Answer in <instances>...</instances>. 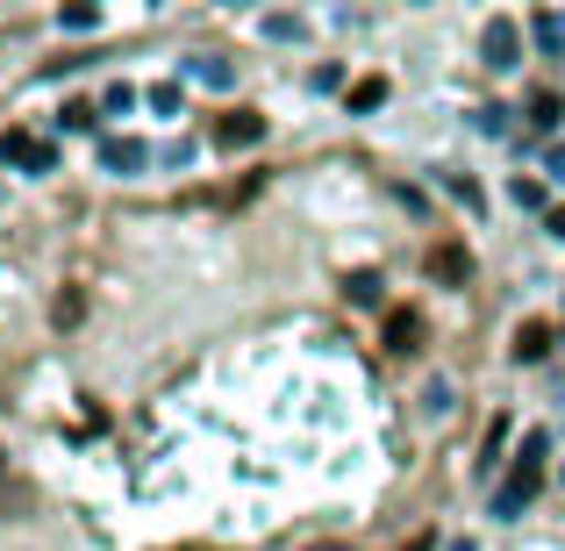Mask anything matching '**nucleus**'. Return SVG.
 Wrapping results in <instances>:
<instances>
[{"instance_id":"aec40b11","label":"nucleus","mask_w":565,"mask_h":551,"mask_svg":"<svg viewBox=\"0 0 565 551\" xmlns=\"http://www.w3.org/2000/svg\"><path fill=\"white\" fill-rule=\"evenodd\" d=\"M444 187H451V193H458V201H466V208H480V187H472L466 172H444Z\"/></svg>"},{"instance_id":"ddd939ff","label":"nucleus","mask_w":565,"mask_h":551,"mask_svg":"<svg viewBox=\"0 0 565 551\" xmlns=\"http://www.w3.org/2000/svg\"><path fill=\"white\" fill-rule=\"evenodd\" d=\"M530 129H558V94H552V86L530 94Z\"/></svg>"},{"instance_id":"f257e3e1","label":"nucleus","mask_w":565,"mask_h":551,"mask_svg":"<svg viewBox=\"0 0 565 551\" xmlns=\"http://www.w3.org/2000/svg\"><path fill=\"white\" fill-rule=\"evenodd\" d=\"M544 458H552V437H544V430H530V437H523V452H515L509 487L494 495V516H523L530 501H537V487H544Z\"/></svg>"},{"instance_id":"a878e982","label":"nucleus","mask_w":565,"mask_h":551,"mask_svg":"<svg viewBox=\"0 0 565 551\" xmlns=\"http://www.w3.org/2000/svg\"><path fill=\"white\" fill-rule=\"evenodd\" d=\"M451 551H472V538H458V544H451Z\"/></svg>"},{"instance_id":"4be33fe9","label":"nucleus","mask_w":565,"mask_h":551,"mask_svg":"<svg viewBox=\"0 0 565 551\" xmlns=\"http://www.w3.org/2000/svg\"><path fill=\"white\" fill-rule=\"evenodd\" d=\"M57 22H65V29H94V22H100V8H65Z\"/></svg>"},{"instance_id":"cd10ccee","label":"nucleus","mask_w":565,"mask_h":551,"mask_svg":"<svg viewBox=\"0 0 565 551\" xmlns=\"http://www.w3.org/2000/svg\"><path fill=\"white\" fill-rule=\"evenodd\" d=\"M180 551H201V544H180Z\"/></svg>"},{"instance_id":"bb28decb","label":"nucleus","mask_w":565,"mask_h":551,"mask_svg":"<svg viewBox=\"0 0 565 551\" xmlns=\"http://www.w3.org/2000/svg\"><path fill=\"white\" fill-rule=\"evenodd\" d=\"M316 551H344V544H316Z\"/></svg>"},{"instance_id":"20e7f679","label":"nucleus","mask_w":565,"mask_h":551,"mask_svg":"<svg viewBox=\"0 0 565 551\" xmlns=\"http://www.w3.org/2000/svg\"><path fill=\"white\" fill-rule=\"evenodd\" d=\"M423 273H429V279H444V287H466V279H472V251H466V244H451V236H444V244H429Z\"/></svg>"},{"instance_id":"39448f33","label":"nucleus","mask_w":565,"mask_h":551,"mask_svg":"<svg viewBox=\"0 0 565 551\" xmlns=\"http://www.w3.org/2000/svg\"><path fill=\"white\" fill-rule=\"evenodd\" d=\"M258 137H265V115H258V108L215 115V144H222V151H244V144H258Z\"/></svg>"},{"instance_id":"f8f14e48","label":"nucleus","mask_w":565,"mask_h":551,"mask_svg":"<svg viewBox=\"0 0 565 551\" xmlns=\"http://www.w3.org/2000/svg\"><path fill=\"white\" fill-rule=\"evenodd\" d=\"M186 72H193L201 86H230V80H236V65H222V57H186Z\"/></svg>"},{"instance_id":"4468645a","label":"nucleus","mask_w":565,"mask_h":551,"mask_svg":"<svg viewBox=\"0 0 565 551\" xmlns=\"http://www.w3.org/2000/svg\"><path fill=\"white\" fill-rule=\"evenodd\" d=\"M380 100H386V80H380V72H373V80H359V86H351V115H373Z\"/></svg>"},{"instance_id":"5701e85b","label":"nucleus","mask_w":565,"mask_h":551,"mask_svg":"<svg viewBox=\"0 0 565 551\" xmlns=\"http://www.w3.org/2000/svg\"><path fill=\"white\" fill-rule=\"evenodd\" d=\"M544 230H552V236H565V208H552V215H544Z\"/></svg>"},{"instance_id":"6e6552de","label":"nucleus","mask_w":565,"mask_h":551,"mask_svg":"<svg viewBox=\"0 0 565 551\" xmlns=\"http://www.w3.org/2000/svg\"><path fill=\"white\" fill-rule=\"evenodd\" d=\"M509 359H515V365H544V359H552V322H515Z\"/></svg>"},{"instance_id":"dca6fc26","label":"nucleus","mask_w":565,"mask_h":551,"mask_svg":"<svg viewBox=\"0 0 565 551\" xmlns=\"http://www.w3.org/2000/svg\"><path fill=\"white\" fill-rule=\"evenodd\" d=\"M501 444H509V415H494V423H487V458H480V473H494Z\"/></svg>"},{"instance_id":"393cba45","label":"nucleus","mask_w":565,"mask_h":551,"mask_svg":"<svg viewBox=\"0 0 565 551\" xmlns=\"http://www.w3.org/2000/svg\"><path fill=\"white\" fill-rule=\"evenodd\" d=\"M552 172H558V180H565V144H558V151H552Z\"/></svg>"},{"instance_id":"1a4fd4ad","label":"nucleus","mask_w":565,"mask_h":551,"mask_svg":"<svg viewBox=\"0 0 565 551\" xmlns=\"http://www.w3.org/2000/svg\"><path fill=\"white\" fill-rule=\"evenodd\" d=\"M386 351H394V359H415V351H423V316L386 308Z\"/></svg>"},{"instance_id":"9b49d317","label":"nucleus","mask_w":565,"mask_h":551,"mask_svg":"<svg viewBox=\"0 0 565 551\" xmlns=\"http://www.w3.org/2000/svg\"><path fill=\"white\" fill-rule=\"evenodd\" d=\"M344 294H351L359 308H380V301H386V279H380V273H351V279H344Z\"/></svg>"},{"instance_id":"f3484780","label":"nucleus","mask_w":565,"mask_h":551,"mask_svg":"<svg viewBox=\"0 0 565 551\" xmlns=\"http://www.w3.org/2000/svg\"><path fill=\"white\" fill-rule=\"evenodd\" d=\"M57 123H65V129H94L100 108H94V100H65V115H57Z\"/></svg>"},{"instance_id":"2eb2a0df","label":"nucleus","mask_w":565,"mask_h":551,"mask_svg":"<svg viewBox=\"0 0 565 551\" xmlns=\"http://www.w3.org/2000/svg\"><path fill=\"white\" fill-rule=\"evenodd\" d=\"M509 193H515V208H544V215H552V193H544L537 180H523V172H515V187H509Z\"/></svg>"},{"instance_id":"412c9836","label":"nucleus","mask_w":565,"mask_h":551,"mask_svg":"<svg viewBox=\"0 0 565 551\" xmlns=\"http://www.w3.org/2000/svg\"><path fill=\"white\" fill-rule=\"evenodd\" d=\"M151 108H166V115H180V86H172V80H166V86H151Z\"/></svg>"},{"instance_id":"0eeeda50","label":"nucleus","mask_w":565,"mask_h":551,"mask_svg":"<svg viewBox=\"0 0 565 551\" xmlns=\"http://www.w3.org/2000/svg\"><path fill=\"white\" fill-rule=\"evenodd\" d=\"M143 166H151L143 137H100V172H143Z\"/></svg>"},{"instance_id":"b1692460","label":"nucleus","mask_w":565,"mask_h":551,"mask_svg":"<svg viewBox=\"0 0 565 551\" xmlns=\"http://www.w3.org/2000/svg\"><path fill=\"white\" fill-rule=\"evenodd\" d=\"M401 551H437V538H429V530H423V538H408Z\"/></svg>"},{"instance_id":"6ab92c4d","label":"nucleus","mask_w":565,"mask_h":551,"mask_svg":"<svg viewBox=\"0 0 565 551\" xmlns=\"http://www.w3.org/2000/svg\"><path fill=\"white\" fill-rule=\"evenodd\" d=\"M129 108H137V86L115 80V86H108V115H129Z\"/></svg>"},{"instance_id":"9d476101","label":"nucleus","mask_w":565,"mask_h":551,"mask_svg":"<svg viewBox=\"0 0 565 551\" xmlns=\"http://www.w3.org/2000/svg\"><path fill=\"white\" fill-rule=\"evenodd\" d=\"M530 36H537V51H544V57H565V14L537 8V14H530Z\"/></svg>"},{"instance_id":"423d86ee","label":"nucleus","mask_w":565,"mask_h":551,"mask_svg":"<svg viewBox=\"0 0 565 551\" xmlns=\"http://www.w3.org/2000/svg\"><path fill=\"white\" fill-rule=\"evenodd\" d=\"M29 509H36V487H29L22 473L8 466V452H0V523H22Z\"/></svg>"},{"instance_id":"f03ea898","label":"nucleus","mask_w":565,"mask_h":551,"mask_svg":"<svg viewBox=\"0 0 565 551\" xmlns=\"http://www.w3.org/2000/svg\"><path fill=\"white\" fill-rule=\"evenodd\" d=\"M480 57H487V72H509L515 57H523V22H515V14H494V22L480 29Z\"/></svg>"},{"instance_id":"c85d7f7f","label":"nucleus","mask_w":565,"mask_h":551,"mask_svg":"<svg viewBox=\"0 0 565 551\" xmlns=\"http://www.w3.org/2000/svg\"><path fill=\"white\" fill-rule=\"evenodd\" d=\"M558 480H565V466H558Z\"/></svg>"},{"instance_id":"a211bd4d","label":"nucleus","mask_w":565,"mask_h":551,"mask_svg":"<svg viewBox=\"0 0 565 551\" xmlns=\"http://www.w3.org/2000/svg\"><path fill=\"white\" fill-rule=\"evenodd\" d=\"M79 316H86V301H79V294H57V308H51V322H57V330H72Z\"/></svg>"},{"instance_id":"7ed1b4c3","label":"nucleus","mask_w":565,"mask_h":551,"mask_svg":"<svg viewBox=\"0 0 565 551\" xmlns=\"http://www.w3.org/2000/svg\"><path fill=\"white\" fill-rule=\"evenodd\" d=\"M0 166H22V172H51L57 166V151L43 137H29V129H8L0 137Z\"/></svg>"}]
</instances>
